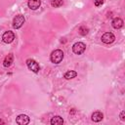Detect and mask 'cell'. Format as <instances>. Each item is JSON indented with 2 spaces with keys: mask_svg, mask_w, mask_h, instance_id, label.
<instances>
[{
  "mask_svg": "<svg viewBox=\"0 0 125 125\" xmlns=\"http://www.w3.org/2000/svg\"><path fill=\"white\" fill-rule=\"evenodd\" d=\"M123 24H124L123 20L120 19V18H118V17L114 18V19L112 20V21H111V25H112V27L115 28V29H119V28H121V27L123 26Z\"/></svg>",
  "mask_w": 125,
  "mask_h": 125,
  "instance_id": "ba28073f",
  "label": "cell"
},
{
  "mask_svg": "<svg viewBox=\"0 0 125 125\" xmlns=\"http://www.w3.org/2000/svg\"><path fill=\"white\" fill-rule=\"evenodd\" d=\"M94 4L96 7H99L104 4V0H94Z\"/></svg>",
  "mask_w": 125,
  "mask_h": 125,
  "instance_id": "2e32d148",
  "label": "cell"
},
{
  "mask_svg": "<svg viewBox=\"0 0 125 125\" xmlns=\"http://www.w3.org/2000/svg\"><path fill=\"white\" fill-rule=\"evenodd\" d=\"M62 4H63V0H52L51 1V6L54 8H59L62 6Z\"/></svg>",
  "mask_w": 125,
  "mask_h": 125,
  "instance_id": "5bb4252c",
  "label": "cell"
},
{
  "mask_svg": "<svg viewBox=\"0 0 125 125\" xmlns=\"http://www.w3.org/2000/svg\"><path fill=\"white\" fill-rule=\"evenodd\" d=\"M24 21H25V19H24L23 15L19 14V15H17V16L13 19V24H12V25H13V27H14L15 29H19V28H21V27L23 25Z\"/></svg>",
  "mask_w": 125,
  "mask_h": 125,
  "instance_id": "7a4b0ae2",
  "label": "cell"
},
{
  "mask_svg": "<svg viewBox=\"0 0 125 125\" xmlns=\"http://www.w3.org/2000/svg\"><path fill=\"white\" fill-rule=\"evenodd\" d=\"M78 31H79V33H80L81 35H86V34H88L89 29H88V27H86V26H84V25H81V26L78 28Z\"/></svg>",
  "mask_w": 125,
  "mask_h": 125,
  "instance_id": "9a60e30c",
  "label": "cell"
},
{
  "mask_svg": "<svg viewBox=\"0 0 125 125\" xmlns=\"http://www.w3.org/2000/svg\"><path fill=\"white\" fill-rule=\"evenodd\" d=\"M25 62H26V65H27V67H28L29 70H31V71H33L35 73L39 72L40 66H39V63L35 60H33V59H27L25 61Z\"/></svg>",
  "mask_w": 125,
  "mask_h": 125,
  "instance_id": "3957f363",
  "label": "cell"
},
{
  "mask_svg": "<svg viewBox=\"0 0 125 125\" xmlns=\"http://www.w3.org/2000/svg\"><path fill=\"white\" fill-rule=\"evenodd\" d=\"M0 124H5V121L3 119H0Z\"/></svg>",
  "mask_w": 125,
  "mask_h": 125,
  "instance_id": "ac0fdd59",
  "label": "cell"
},
{
  "mask_svg": "<svg viewBox=\"0 0 125 125\" xmlns=\"http://www.w3.org/2000/svg\"><path fill=\"white\" fill-rule=\"evenodd\" d=\"M50 123L52 125H62V124H63V119H62V117L56 115V116L52 117V119L50 120Z\"/></svg>",
  "mask_w": 125,
  "mask_h": 125,
  "instance_id": "7c38bea8",
  "label": "cell"
},
{
  "mask_svg": "<svg viewBox=\"0 0 125 125\" xmlns=\"http://www.w3.org/2000/svg\"><path fill=\"white\" fill-rule=\"evenodd\" d=\"M76 76H77V72H76V71H74V70H67V71L64 73V75H63V77H64L66 80H69V79L75 78Z\"/></svg>",
  "mask_w": 125,
  "mask_h": 125,
  "instance_id": "4fadbf2b",
  "label": "cell"
},
{
  "mask_svg": "<svg viewBox=\"0 0 125 125\" xmlns=\"http://www.w3.org/2000/svg\"><path fill=\"white\" fill-rule=\"evenodd\" d=\"M29 121H30V119L26 114H20L16 119V122L19 125H26L29 123Z\"/></svg>",
  "mask_w": 125,
  "mask_h": 125,
  "instance_id": "52a82bcc",
  "label": "cell"
},
{
  "mask_svg": "<svg viewBox=\"0 0 125 125\" xmlns=\"http://www.w3.org/2000/svg\"><path fill=\"white\" fill-rule=\"evenodd\" d=\"M62 59H63V52L62 50H60V49L54 50L50 55V60L55 64H58V63L62 62Z\"/></svg>",
  "mask_w": 125,
  "mask_h": 125,
  "instance_id": "6da1fadb",
  "label": "cell"
},
{
  "mask_svg": "<svg viewBox=\"0 0 125 125\" xmlns=\"http://www.w3.org/2000/svg\"><path fill=\"white\" fill-rule=\"evenodd\" d=\"M13 62H14V55L11 53V54H9L8 56H6L5 59H4V61H3V65H4V67H9V66H11L12 63H13Z\"/></svg>",
  "mask_w": 125,
  "mask_h": 125,
  "instance_id": "30bf717a",
  "label": "cell"
},
{
  "mask_svg": "<svg viewBox=\"0 0 125 125\" xmlns=\"http://www.w3.org/2000/svg\"><path fill=\"white\" fill-rule=\"evenodd\" d=\"M119 117H120V119H121L122 121H125V110H122V111L120 112Z\"/></svg>",
  "mask_w": 125,
  "mask_h": 125,
  "instance_id": "e0dca14e",
  "label": "cell"
},
{
  "mask_svg": "<svg viewBox=\"0 0 125 125\" xmlns=\"http://www.w3.org/2000/svg\"><path fill=\"white\" fill-rule=\"evenodd\" d=\"M85 50H86V45H85V43H83V42H76V43L73 44V46H72V51H73V53L76 54V55H81V54H83V53L85 52Z\"/></svg>",
  "mask_w": 125,
  "mask_h": 125,
  "instance_id": "277c9868",
  "label": "cell"
},
{
  "mask_svg": "<svg viewBox=\"0 0 125 125\" xmlns=\"http://www.w3.org/2000/svg\"><path fill=\"white\" fill-rule=\"evenodd\" d=\"M15 37H16L15 33H14L13 31H11V30H8V31H5V32L3 33V35H2V40H3L4 43L9 44V43H12V42L14 41Z\"/></svg>",
  "mask_w": 125,
  "mask_h": 125,
  "instance_id": "5b68a950",
  "label": "cell"
},
{
  "mask_svg": "<svg viewBox=\"0 0 125 125\" xmlns=\"http://www.w3.org/2000/svg\"><path fill=\"white\" fill-rule=\"evenodd\" d=\"M102 42L104 44H111L115 40V36L112 32H105L102 35Z\"/></svg>",
  "mask_w": 125,
  "mask_h": 125,
  "instance_id": "8992f818",
  "label": "cell"
},
{
  "mask_svg": "<svg viewBox=\"0 0 125 125\" xmlns=\"http://www.w3.org/2000/svg\"><path fill=\"white\" fill-rule=\"evenodd\" d=\"M41 5V0H28L27 6L30 10H37Z\"/></svg>",
  "mask_w": 125,
  "mask_h": 125,
  "instance_id": "9c48e42d",
  "label": "cell"
},
{
  "mask_svg": "<svg viewBox=\"0 0 125 125\" xmlns=\"http://www.w3.org/2000/svg\"><path fill=\"white\" fill-rule=\"evenodd\" d=\"M91 119L94 121V122H100L104 119V114L103 112L101 111H95L92 115H91Z\"/></svg>",
  "mask_w": 125,
  "mask_h": 125,
  "instance_id": "8fae6325",
  "label": "cell"
}]
</instances>
